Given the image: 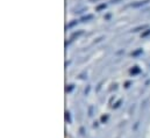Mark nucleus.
I'll list each match as a JSON object with an SVG mask.
<instances>
[{
  "instance_id": "f257e3e1",
  "label": "nucleus",
  "mask_w": 150,
  "mask_h": 138,
  "mask_svg": "<svg viewBox=\"0 0 150 138\" xmlns=\"http://www.w3.org/2000/svg\"><path fill=\"white\" fill-rule=\"evenodd\" d=\"M150 0H143V1H139L137 4H133L132 6L133 7H141V6H143V5H146V4H148Z\"/></svg>"
},
{
  "instance_id": "f03ea898",
  "label": "nucleus",
  "mask_w": 150,
  "mask_h": 138,
  "mask_svg": "<svg viewBox=\"0 0 150 138\" xmlns=\"http://www.w3.org/2000/svg\"><path fill=\"white\" fill-rule=\"evenodd\" d=\"M144 28H147V26H142V27H139V28H136V29H134L133 32H139V30H141V29H144Z\"/></svg>"
},
{
  "instance_id": "7ed1b4c3",
  "label": "nucleus",
  "mask_w": 150,
  "mask_h": 138,
  "mask_svg": "<svg viewBox=\"0 0 150 138\" xmlns=\"http://www.w3.org/2000/svg\"><path fill=\"white\" fill-rule=\"evenodd\" d=\"M65 117H67V120H68L69 122H71V120H70V113H69V111L65 113Z\"/></svg>"
},
{
  "instance_id": "20e7f679",
  "label": "nucleus",
  "mask_w": 150,
  "mask_h": 138,
  "mask_svg": "<svg viewBox=\"0 0 150 138\" xmlns=\"http://www.w3.org/2000/svg\"><path fill=\"white\" fill-rule=\"evenodd\" d=\"M149 34H150V29H148L147 32H144V33L142 34V37H146V36H148Z\"/></svg>"
},
{
  "instance_id": "39448f33",
  "label": "nucleus",
  "mask_w": 150,
  "mask_h": 138,
  "mask_svg": "<svg viewBox=\"0 0 150 138\" xmlns=\"http://www.w3.org/2000/svg\"><path fill=\"white\" fill-rule=\"evenodd\" d=\"M88 19H92V15H88V16H84L81 20L84 21V20H88Z\"/></svg>"
},
{
  "instance_id": "423d86ee",
  "label": "nucleus",
  "mask_w": 150,
  "mask_h": 138,
  "mask_svg": "<svg viewBox=\"0 0 150 138\" xmlns=\"http://www.w3.org/2000/svg\"><path fill=\"white\" fill-rule=\"evenodd\" d=\"M105 7H106V5H100V6H99V7L97 8V9H98V11H100L101 8H105Z\"/></svg>"
}]
</instances>
